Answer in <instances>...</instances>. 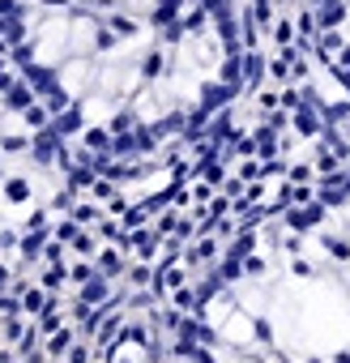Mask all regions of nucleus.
Here are the masks:
<instances>
[{
    "instance_id": "obj_1",
    "label": "nucleus",
    "mask_w": 350,
    "mask_h": 363,
    "mask_svg": "<svg viewBox=\"0 0 350 363\" xmlns=\"http://www.w3.org/2000/svg\"><path fill=\"white\" fill-rule=\"evenodd\" d=\"M265 77H269V60H265V52H261V48L244 52V90L256 94V90L265 86Z\"/></svg>"
},
{
    "instance_id": "obj_2",
    "label": "nucleus",
    "mask_w": 350,
    "mask_h": 363,
    "mask_svg": "<svg viewBox=\"0 0 350 363\" xmlns=\"http://www.w3.org/2000/svg\"><path fill=\"white\" fill-rule=\"evenodd\" d=\"M30 179L26 175H9L5 184H0V206H9V210H26L30 206Z\"/></svg>"
},
{
    "instance_id": "obj_3",
    "label": "nucleus",
    "mask_w": 350,
    "mask_h": 363,
    "mask_svg": "<svg viewBox=\"0 0 350 363\" xmlns=\"http://www.w3.org/2000/svg\"><path fill=\"white\" fill-rule=\"evenodd\" d=\"M312 13H316V26L320 30H337L350 18V5H346V0H316Z\"/></svg>"
},
{
    "instance_id": "obj_4",
    "label": "nucleus",
    "mask_w": 350,
    "mask_h": 363,
    "mask_svg": "<svg viewBox=\"0 0 350 363\" xmlns=\"http://www.w3.org/2000/svg\"><path fill=\"white\" fill-rule=\"evenodd\" d=\"M166 77V48L158 43V48H149L145 56H141V86L149 82V86H158Z\"/></svg>"
},
{
    "instance_id": "obj_5",
    "label": "nucleus",
    "mask_w": 350,
    "mask_h": 363,
    "mask_svg": "<svg viewBox=\"0 0 350 363\" xmlns=\"http://www.w3.org/2000/svg\"><path fill=\"white\" fill-rule=\"evenodd\" d=\"M30 103H39V94H35V86L26 82V77H18L9 90H5V111H13V116H22Z\"/></svg>"
},
{
    "instance_id": "obj_6",
    "label": "nucleus",
    "mask_w": 350,
    "mask_h": 363,
    "mask_svg": "<svg viewBox=\"0 0 350 363\" xmlns=\"http://www.w3.org/2000/svg\"><path fill=\"white\" fill-rule=\"evenodd\" d=\"M324 210H329V206H320V201H307L303 210H286V227H290V231H307V227H316V223L324 218Z\"/></svg>"
},
{
    "instance_id": "obj_7",
    "label": "nucleus",
    "mask_w": 350,
    "mask_h": 363,
    "mask_svg": "<svg viewBox=\"0 0 350 363\" xmlns=\"http://www.w3.org/2000/svg\"><path fill=\"white\" fill-rule=\"evenodd\" d=\"M81 145L94 154H111V128L107 124H86L81 128Z\"/></svg>"
},
{
    "instance_id": "obj_8",
    "label": "nucleus",
    "mask_w": 350,
    "mask_h": 363,
    "mask_svg": "<svg viewBox=\"0 0 350 363\" xmlns=\"http://www.w3.org/2000/svg\"><path fill=\"white\" fill-rule=\"evenodd\" d=\"M103 22H107V26H111V30H115V35H120L124 43H132V39L141 35V22H137L132 13H120V9H115V13H107Z\"/></svg>"
},
{
    "instance_id": "obj_9",
    "label": "nucleus",
    "mask_w": 350,
    "mask_h": 363,
    "mask_svg": "<svg viewBox=\"0 0 350 363\" xmlns=\"http://www.w3.org/2000/svg\"><path fill=\"white\" fill-rule=\"evenodd\" d=\"M218 77H222L231 90H239V94H244V52H239V56H222Z\"/></svg>"
},
{
    "instance_id": "obj_10",
    "label": "nucleus",
    "mask_w": 350,
    "mask_h": 363,
    "mask_svg": "<svg viewBox=\"0 0 350 363\" xmlns=\"http://www.w3.org/2000/svg\"><path fill=\"white\" fill-rule=\"evenodd\" d=\"M252 141H256V154H261V162H269V158L278 154V128H273V124H256Z\"/></svg>"
},
{
    "instance_id": "obj_11",
    "label": "nucleus",
    "mask_w": 350,
    "mask_h": 363,
    "mask_svg": "<svg viewBox=\"0 0 350 363\" xmlns=\"http://www.w3.org/2000/svg\"><path fill=\"white\" fill-rule=\"evenodd\" d=\"M22 124H26V128H35V133H39V128H47V124H52V111H47V107H43V99H39V103H30V107H26V111H22Z\"/></svg>"
},
{
    "instance_id": "obj_12",
    "label": "nucleus",
    "mask_w": 350,
    "mask_h": 363,
    "mask_svg": "<svg viewBox=\"0 0 350 363\" xmlns=\"http://www.w3.org/2000/svg\"><path fill=\"white\" fill-rule=\"evenodd\" d=\"M69 342H73V333H69V329H56V333H47V346H43V350H47L52 359H64V354H69Z\"/></svg>"
},
{
    "instance_id": "obj_13",
    "label": "nucleus",
    "mask_w": 350,
    "mask_h": 363,
    "mask_svg": "<svg viewBox=\"0 0 350 363\" xmlns=\"http://www.w3.org/2000/svg\"><path fill=\"white\" fill-rule=\"evenodd\" d=\"M47 308V299H43V291L39 286H22V312H30V316H39Z\"/></svg>"
},
{
    "instance_id": "obj_14",
    "label": "nucleus",
    "mask_w": 350,
    "mask_h": 363,
    "mask_svg": "<svg viewBox=\"0 0 350 363\" xmlns=\"http://www.w3.org/2000/svg\"><path fill=\"white\" fill-rule=\"evenodd\" d=\"M269 30H273V43H278V48H286V43H295V39H299V35H295V22H290V18H278V22H273Z\"/></svg>"
},
{
    "instance_id": "obj_15",
    "label": "nucleus",
    "mask_w": 350,
    "mask_h": 363,
    "mask_svg": "<svg viewBox=\"0 0 350 363\" xmlns=\"http://www.w3.org/2000/svg\"><path fill=\"white\" fill-rule=\"evenodd\" d=\"M252 248H256V235H252V231H244V235H235V244L227 248V257H239V261H244Z\"/></svg>"
},
{
    "instance_id": "obj_16",
    "label": "nucleus",
    "mask_w": 350,
    "mask_h": 363,
    "mask_svg": "<svg viewBox=\"0 0 350 363\" xmlns=\"http://www.w3.org/2000/svg\"><path fill=\"white\" fill-rule=\"evenodd\" d=\"M107 278H115V274H124V261H120V252H98V261H94Z\"/></svg>"
},
{
    "instance_id": "obj_17",
    "label": "nucleus",
    "mask_w": 350,
    "mask_h": 363,
    "mask_svg": "<svg viewBox=\"0 0 350 363\" xmlns=\"http://www.w3.org/2000/svg\"><path fill=\"white\" fill-rule=\"evenodd\" d=\"M73 248H77L81 257H98V244H94L90 231H77V235H73Z\"/></svg>"
},
{
    "instance_id": "obj_18",
    "label": "nucleus",
    "mask_w": 350,
    "mask_h": 363,
    "mask_svg": "<svg viewBox=\"0 0 350 363\" xmlns=\"http://www.w3.org/2000/svg\"><path fill=\"white\" fill-rule=\"evenodd\" d=\"M320 244H324V252H333V257H341V261H350V244H346L341 235H324Z\"/></svg>"
},
{
    "instance_id": "obj_19",
    "label": "nucleus",
    "mask_w": 350,
    "mask_h": 363,
    "mask_svg": "<svg viewBox=\"0 0 350 363\" xmlns=\"http://www.w3.org/2000/svg\"><path fill=\"white\" fill-rule=\"evenodd\" d=\"M73 218H77V223H81V227H86V223H90V227H94V223H98V206H94V201H81V206H77V210H73Z\"/></svg>"
},
{
    "instance_id": "obj_20",
    "label": "nucleus",
    "mask_w": 350,
    "mask_h": 363,
    "mask_svg": "<svg viewBox=\"0 0 350 363\" xmlns=\"http://www.w3.org/2000/svg\"><path fill=\"white\" fill-rule=\"evenodd\" d=\"M269 77H273V82H282V86H286V82H290V65H286V60H282V56H273V60H269Z\"/></svg>"
},
{
    "instance_id": "obj_21",
    "label": "nucleus",
    "mask_w": 350,
    "mask_h": 363,
    "mask_svg": "<svg viewBox=\"0 0 350 363\" xmlns=\"http://www.w3.org/2000/svg\"><path fill=\"white\" fill-rule=\"evenodd\" d=\"M149 274H154V269L141 261V265H132V269H128V282H132V286H145V282H149Z\"/></svg>"
},
{
    "instance_id": "obj_22",
    "label": "nucleus",
    "mask_w": 350,
    "mask_h": 363,
    "mask_svg": "<svg viewBox=\"0 0 350 363\" xmlns=\"http://www.w3.org/2000/svg\"><path fill=\"white\" fill-rule=\"evenodd\" d=\"M60 282H64V265H60V261H52V269L43 274V286H60Z\"/></svg>"
},
{
    "instance_id": "obj_23",
    "label": "nucleus",
    "mask_w": 350,
    "mask_h": 363,
    "mask_svg": "<svg viewBox=\"0 0 350 363\" xmlns=\"http://www.w3.org/2000/svg\"><path fill=\"white\" fill-rule=\"evenodd\" d=\"M244 269H248L252 278H261V274H265V257H252V252H248V257H244Z\"/></svg>"
},
{
    "instance_id": "obj_24",
    "label": "nucleus",
    "mask_w": 350,
    "mask_h": 363,
    "mask_svg": "<svg viewBox=\"0 0 350 363\" xmlns=\"http://www.w3.org/2000/svg\"><path fill=\"white\" fill-rule=\"evenodd\" d=\"M307 179H312V167H307V162L290 167V184H307Z\"/></svg>"
},
{
    "instance_id": "obj_25",
    "label": "nucleus",
    "mask_w": 350,
    "mask_h": 363,
    "mask_svg": "<svg viewBox=\"0 0 350 363\" xmlns=\"http://www.w3.org/2000/svg\"><path fill=\"white\" fill-rule=\"evenodd\" d=\"M64 363H90V350H86V346H73V350H69V359H64Z\"/></svg>"
},
{
    "instance_id": "obj_26",
    "label": "nucleus",
    "mask_w": 350,
    "mask_h": 363,
    "mask_svg": "<svg viewBox=\"0 0 350 363\" xmlns=\"http://www.w3.org/2000/svg\"><path fill=\"white\" fill-rule=\"evenodd\" d=\"M290 274H295V278H312V265H307V261H290Z\"/></svg>"
},
{
    "instance_id": "obj_27",
    "label": "nucleus",
    "mask_w": 350,
    "mask_h": 363,
    "mask_svg": "<svg viewBox=\"0 0 350 363\" xmlns=\"http://www.w3.org/2000/svg\"><path fill=\"white\" fill-rule=\"evenodd\" d=\"M39 5H43V9H77L73 0H39Z\"/></svg>"
},
{
    "instance_id": "obj_28",
    "label": "nucleus",
    "mask_w": 350,
    "mask_h": 363,
    "mask_svg": "<svg viewBox=\"0 0 350 363\" xmlns=\"http://www.w3.org/2000/svg\"><path fill=\"white\" fill-rule=\"evenodd\" d=\"M333 65H341V69H350V39H346V48L333 56Z\"/></svg>"
},
{
    "instance_id": "obj_29",
    "label": "nucleus",
    "mask_w": 350,
    "mask_h": 363,
    "mask_svg": "<svg viewBox=\"0 0 350 363\" xmlns=\"http://www.w3.org/2000/svg\"><path fill=\"white\" fill-rule=\"evenodd\" d=\"M231 363H269V359H261V354H239V359H231Z\"/></svg>"
},
{
    "instance_id": "obj_30",
    "label": "nucleus",
    "mask_w": 350,
    "mask_h": 363,
    "mask_svg": "<svg viewBox=\"0 0 350 363\" xmlns=\"http://www.w3.org/2000/svg\"><path fill=\"white\" fill-rule=\"evenodd\" d=\"M346 141H350V124H346Z\"/></svg>"
},
{
    "instance_id": "obj_31",
    "label": "nucleus",
    "mask_w": 350,
    "mask_h": 363,
    "mask_svg": "<svg viewBox=\"0 0 350 363\" xmlns=\"http://www.w3.org/2000/svg\"><path fill=\"white\" fill-rule=\"evenodd\" d=\"M307 363H320V359H307Z\"/></svg>"
},
{
    "instance_id": "obj_32",
    "label": "nucleus",
    "mask_w": 350,
    "mask_h": 363,
    "mask_svg": "<svg viewBox=\"0 0 350 363\" xmlns=\"http://www.w3.org/2000/svg\"><path fill=\"white\" fill-rule=\"evenodd\" d=\"M312 5H316V0H312Z\"/></svg>"
}]
</instances>
